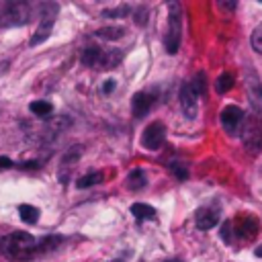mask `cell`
Listing matches in <instances>:
<instances>
[{"label": "cell", "mask_w": 262, "mask_h": 262, "mask_svg": "<svg viewBox=\"0 0 262 262\" xmlns=\"http://www.w3.org/2000/svg\"><path fill=\"white\" fill-rule=\"evenodd\" d=\"M0 252L10 260H29L39 254V239L27 231H12L0 239Z\"/></svg>", "instance_id": "1"}, {"label": "cell", "mask_w": 262, "mask_h": 262, "mask_svg": "<svg viewBox=\"0 0 262 262\" xmlns=\"http://www.w3.org/2000/svg\"><path fill=\"white\" fill-rule=\"evenodd\" d=\"M33 16V8L23 0L0 2V27H20L27 25Z\"/></svg>", "instance_id": "2"}, {"label": "cell", "mask_w": 262, "mask_h": 262, "mask_svg": "<svg viewBox=\"0 0 262 262\" xmlns=\"http://www.w3.org/2000/svg\"><path fill=\"white\" fill-rule=\"evenodd\" d=\"M180 35H182V10L178 2H170L168 4V31L164 35V47L170 55L178 51Z\"/></svg>", "instance_id": "3"}, {"label": "cell", "mask_w": 262, "mask_h": 262, "mask_svg": "<svg viewBox=\"0 0 262 262\" xmlns=\"http://www.w3.org/2000/svg\"><path fill=\"white\" fill-rule=\"evenodd\" d=\"M57 10H59V6H57L55 2H45V4L39 6V12H41V25H39V29L35 31V35L31 37V45H33V47L39 45V43H43V41L51 35V29H53Z\"/></svg>", "instance_id": "4"}, {"label": "cell", "mask_w": 262, "mask_h": 262, "mask_svg": "<svg viewBox=\"0 0 262 262\" xmlns=\"http://www.w3.org/2000/svg\"><path fill=\"white\" fill-rule=\"evenodd\" d=\"M242 141L250 154H258L262 149V123L258 115H250L242 127Z\"/></svg>", "instance_id": "5"}, {"label": "cell", "mask_w": 262, "mask_h": 262, "mask_svg": "<svg viewBox=\"0 0 262 262\" xmlns=\"http://www.w3.org/2000/svg\"><path fill=\"white\" fill-rule=\"evenodd\" d=\"M244 119H246L244 111H242L239 106H235V104H229V106H225V108L221 111V125H223V129H225L229 135H237V133L242 131Z\"/></svg>", "instance_id": "6"}, {"label": "cell", "mask_w": 262, "mask_h": 262, "mask_svg": "<svg viewBox=\"0 0 262 262\" xmlns=\"http://www.w3.org/2000/svg\"><path fill=\"white\" fill-rule=\"evenodd\" d=\"M164 137H166V127H164V123L154 121V123H149V125L145 127L143 135H141V145H143L145 149L156 151V149H160V145L164 143Z\"/></svg>", "instance_id": "7"}, {"label": "cell", "mask_w": 262, "mask_h": 262, "mask_svg": "<svg viewBox=\"0 0 262 262\" xmlns=\"http://www.w3.org/2000/svg\"><path fill=\"white\" fill-rule=\"evenodd\" d=\"M178 100H180V106H182V113L186 115V119H194L196 113H199V104H196V94L192 92L188 82L180 86Z\"/></svg>", "instance_id": "8"}, {"label": "cell", "mask_w": 262, "mask_h": 262, "mask_svg": "<svg viewBox=\"0 0 262 262\" xmlns=\"http://www.w3.org/2000/svg\"><path fill=\"white\" fill-rule=\"evenodd\" d=\"M194 223L199 229L207 231L211 227H215L219 223V209L215 207H201L196 213H194Z\"/></svg>", "instance_id": "9"}, {"label": "cell", "mask_w": 262, "mask_h": 262, "mask_svg": "<svg viewBox=\"0 0 262 262\" xmlns=\"http://www.w3.org/2000/svg\"><path fill=\"white\" fill-rule=\"evenodd\" d=\"M231 225H233V231L239 237H246V239H252L258 231V221L250 215H239L235 221H231Z\"/></svg>", "instance_id": "10"}, {"label": "cell", "mask_w": 262, "mask_h": 262, "mask_svg": "<svg viewBox=\"0 0 262 262\" xmlns=\"http://www.w3.org/2000/svg\"><path fill=\"white\" fill-rule=\"evenodd\" d=\"M246 86H248L250 100H252L254 108L256 111H262V84H260L258 76L252 70H248V74H246Z\"/></svg>", "instance_id": "11"}, {"label": "cell", "mask_w": 262, "mask_h": 262, "mask_svg": "<svg viewBox=\"0 0 262 262\" xmlns=\"http://www.w3.org/2000/svg\"><path fill=\"white\" fill-rule=\"evenodd\" d=\"M151 104H154V96L147 94V92H135L133 98H131V111L137 119L145 117L147 111L151 108Z\"/></svg>", "instance_id": "12"}, {"label": "cell", "mask_w": 262, "mask_h": 262, "mask_svg": "<svg viewBox=\"0 0 262 262\" xmlns=\"http://www.w3.org/2000/svg\"><path fill=\"white\" fill-rule=\"evenodd\" d=\"M123 59V51L121 49H111V51H102V57H100V68L104 70H111V68H117Z\"/></svg>", "instance_id": "13"}, {"label": "cell", "mask_w": 262, "mask_h": 262, "mask_svg": "<svg viewBox=\"0 0 262 262\" xmlns=\"http://www.w3.org/2000/svg\"><path fill=\"white\" fill-rule=\"evenodd\" d=\"M145 184H147V176H145V172H143L141 168H135V170L129 172V176H127V186H129L131 190H141V188H145Z\"/></svg>", "instance_id": "14"}, {"label": "cell", "mask_w": 262, "mask_h": 262, "mask_svg": "<svg viewBox=\"0 0 262 262\" xmlns=\"http://www.w3.org/2000/svg\"><path fill=\"white\" fill-rule=\"evenodd\" d=\"M131 215L137 219V221H143V219H154L156 217V209L145 205V203H133L131 205Z\"/></svg>", "instance_id": "15"}, {"label": "cell", "mask_w": 262, "mask_h": 262, "mask_svg": "<svg viewBox=\"0 0 262 262\" xmlns=\"http://www.w3.org/2000/svg\"><path fill=\"white\" fill-rule=\"evenodd\" d=\"M100 57H102V49H98V47H86L82 51V63L84 66H98Z\"/></svg>", "instance_id": "16"}, {"label": "cell", "mask_w": 262, "mask_h": 262, "mask_svg": "<svg viewBox=\"0 0 262 262\" xmlns=\"http://www.w3.org/2000/svg\"><path fill=\"white\" fill-rule=\"evenodd\" d=\"M94 35L100 39H106V41H115L125 35V29L123 27H104V29H98Z\"/></svg>", "instance_id": "17"}, {"label": "cell", "mask_w": 262, "mask_h": 262, "mask_svg": "<svg viewBox=\"0 0 262 262\" xmlns=\"http://www.w3.org/2000/svg\"><path fill=\"white\" fill-rule=\"evenodd\" d=\"M231 86H233V74L223 72V74H219V76H217V80H215V90H217L219 94L229 92V90H231Z\"/></svg>", "instance_id": "18"}, {"label": "cell", "mask_w": 262, "mask_h": 262, "mask_svg": "<svg viewBox=\"0 0 262 262\" xmlns=\"http://www.w3.org/2000/svg\"><path fill=\"white\" fill-rule=\"evenodd\" d=\"M18 213H20V219L25 223H29V225H33V223L39 221V209L33 207V205H20L18 207Z\"/></svg>", "instance_id": "19"}, {"label": "cell", "mask_w": 262, "mask_h": 262, "mask_svg": "<svg viewBox=\"0 0 262 262\" xmlns=\"http://www.w3.org/2000/svg\"><path fill=\"white\" fill-rule=\"evenodd\" d=\"M29 108H31L33 115H39V117H49L53 113V104L47 102V100H33L29 104Z\"/></svg>", "instance_id": "20"}, {"label": "cell", "mask_w": 262, "mask_h": 262, "mask_svg": "<svg viewBox=\"0 0 262 262\" xmlns=\"http://www.w3.org/2000/svg\"><path fill=\"white\" fill-rule=\"evenodd\" d=\"M100 180H102V174H100V172H90V174H84V176L76 182V186H78V188H88V186L98 184Z\"/></svg>", "instance_id": "21"}, {"label": "cell", "mask_w": 262, "mask_h": 262, "mask_svg": "<svg viewBox=\"0 0 262 262\" xmlns=\"http://www.w3.org/2000/svg\"><path fill=\"white\" fill-rule=\"evenodd\" d=\"M131 12V6H117V8H106V10H102V16H106V18H123V16H127Z\"/></svg>", "instance_id": "22"}, {"label": "cell", "mask_w": 262, "mask_h": 262, "mask_svg": "<svg viewBox=\"0 0 262 262\" xmlns=\"http://www.w3.org/2000/svg\"><path fill=\"white\" fill-rule=\"evenodd\" d=\"M190 88H192V92H194L196 96L205 94V90H207V84H205V74H203V72H199V74L194 76V80H192Z\"/></svg>", "instance_id": "23"}, {"label": "cell", "mask_w": 262, "mask_h": 262, "mask_svg": "<svg viewBox=\"0 0 262 262\" xmlns=\"http://www.w3.org/2000/svg\"><path fill=\"white\" fill-rule=\"evenodd\" d=\"M170 172H172L178 180H186V178H188V170H186L182 164H178V162H172V164H170Z\"/></svg>", "instance_id": "24"}, {"label": "cell", "mask_w": 262, "mask_h": 262, "mask_svg": "<svg viewBox=\"0 0 262 262\" xmlns=\"http://www.w3.org/2000/svg\"><path fill=\"white\" fill-rule=\"evenodd\" d=\"M252 47L258 51V53H262V23L254 29V33H252Z\"/></svg>", "instance_id": "25"}, {"label": "cell", "mask_w": 262, "mask_h": 262, "mask_svg": "<svg viewBox=\"0 0 262 262\" xmlns=\"http://www.w3.org/2000/svg\"><path fill=\"white\" fill-rule=\"evenodd\" d=\"M133 16H135V23L139 27H143L147 23V6H137L135 12H133Z\"/></svg>", "instance_id": "26"}, {"label": "cell", "mask_w": 262, "mask_h": 262, "mask_svg": "<svg viewBox=\"0 0 262 262\" xmlns=\"http://www.w3.org/2000/svg\"><path fill=\"white\" fill-rule=\"evenodd\" d=\"M78 158H80V147H74V149H70V151L63 156L61 164H63V166H72V164H74Z\"/></svg>", "instance_id": "27"}, {"label": "cell", "mask_w": 262, "mask_h": 262, "mask_svg": "<svg viewBox=\"0 0 262 262\" xmlns=\"http://www.w3.org/2000/svg\"><path fill=\"white\" fill-rule=\"evenodd\" d=\"M231 235H233V225H231V221H225L223 223V227H221V237H223V242H231Z\"/></svg>", "instance_id": "28"}, {"label": "cell", "mask_w": 262, "mask_h": 262, "mask_svg": "<svg viewBox=\"0 0 262 262\" xmlns=\"http://www.w3.org/2000/svg\"><path fill=\"white\" fill-rule=\"evenodd\" d=\"M115 86H117V82H115L113 78L104 80V84H102V94H111V92L115 90Z\"/></svg>", "instance_id": "29"}, {"label": "cell", "mask_w": 262, "mask_h": 262, "mask_svg": "<svg viewBox=\"0 0 262 262\" xmlns=\"http://www.w3.org/2000/svg\"><path fill=\"white\" fill-rule=\"evenodd\" d=\"M14 164H12V160L10 158H6V156H0V170H8V168H12Z\"/></svg>", "instance_id": "30"}, {"label": "cell", "mask_w": 262, "mask_h": 262, "mask_svg": "<svg viewBox=\"0 0 262 262\" xmlns=\"http://www.w3.org/2000/svg\"><path fill=\"white\" fill-rule=\"evenodd\" d=\"M41 164L39 162H23L18 168H23V170H31V168H39Z\"/></svg>", "instance_id": "31"}, {"label": "cell", "mask_w": 262, "mask_h": 262, "mask_svg": "<svg viewBox=\"0 0 262 262\" xmlns=\"http://www.w3.org/2000/svg\"><path fill=\"white\" fill-rule=\"evenodd\" d=\"M254 254H256V256H258V258H262V246H258V248H256V252H254Z\"/></svg>", "instance_id": "32"}, {"label": "cell", "mask_w": 262, "mask_h": 262, "mask_svg": "<svg viewBox=\"0 0 262 262\" xmlns=\"http://www.w3.org/2000/svg\"><path fill=\"white\" fill-rule=\"evenodd\" d=\"M164 262H180V260H164Z\"/></svg>", "instance_id": "33"}]
</instances>
